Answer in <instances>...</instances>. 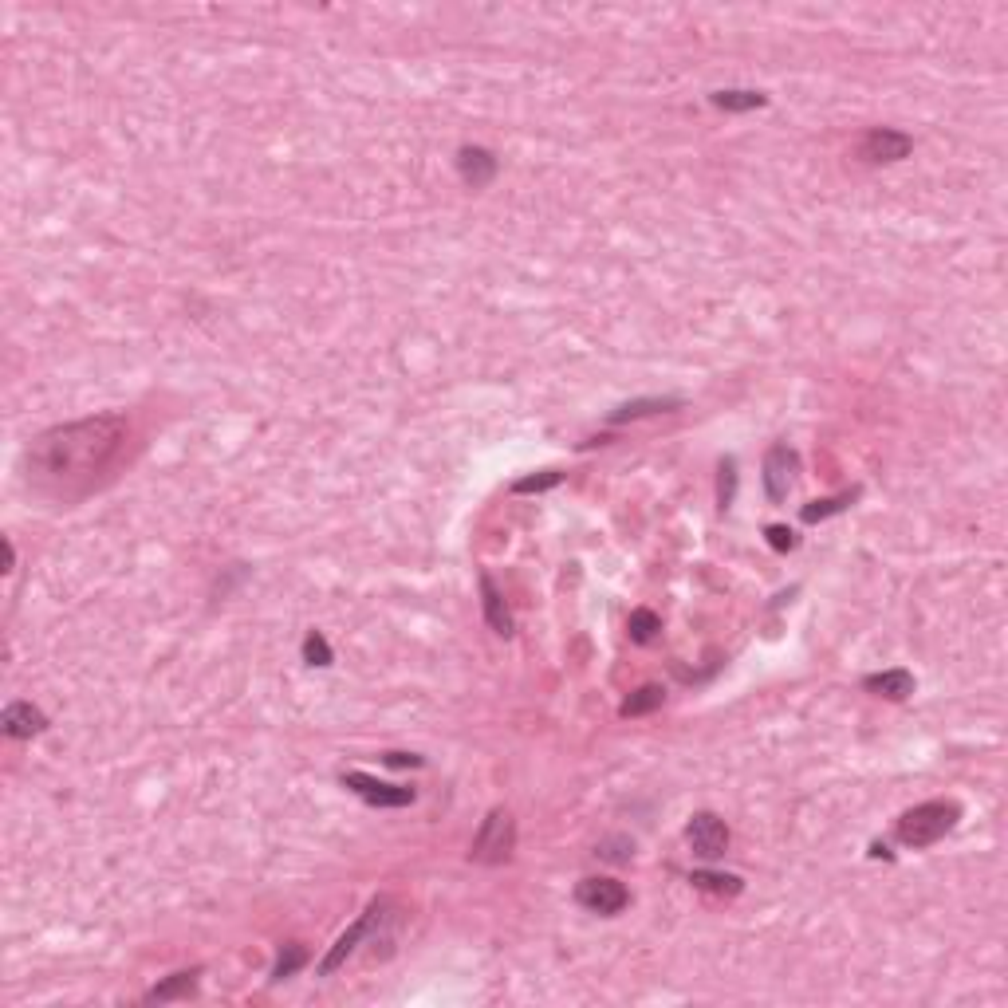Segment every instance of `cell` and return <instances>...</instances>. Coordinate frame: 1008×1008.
<instances>
[{
    "mask_svg": "<svg viewBox=\"0 0 1008 1008\" xmlns=\"http://www.w3.org/2000/svg\"><path fill=\"white\" fill-rule=\"evenodd\" d=\"M126 445L123 414H95L67 426H52L28 445V481L48 497H79L99 473L115 465Z\"/></svg>",
    "mask_w": 1008,
    "mask_h": 1008,
    "instance_id": "6da1fadb",
    "label": "cell"
},
{
    "mask_svg": "<svg viewBox=\"0 0 1008 1008\" xmlns=\"http://www.w3.org/2000/svg\"><path fill=\"white\" fill-rule=\"evenodd\" d=\"M957 819H961V808L953 800H926V804L898 816V843L914 847V851L934 847L938 839H945L957 827Z\"/></svg>",
    "mask_w": 1008,
    "mask_h": 1008,
    "instance_id": "7a4b0ae2",
    "label": "cell"
},
{
    "mask_svg": "<svg viewBox=\"0 0 1008 1008\" xmlns=\"http://www.w3.org/2000/svg\"><path fill=\"white\" fill-rule=\"evenodd\" d=\"M516 851V819L508 808H493L469 843V859L481 867H501Z\"/></svg>",
    "mask_w": 1008,
    "mask_h": 1008,
    "instance_id": "3957f363",
    "label": "cell"
},
{
    "mask_svg": "<svg viewBox=\"0 0 1008 1008\" xmlns=\"http://www.w3.org/2000/svg\"><path fill=\"white\" fill-rule=\"evenodd\" d=\"M343 788H351L359 800H367L371 808H410L418 800L414 788H402V784H386L371 772H343Z\"/></svg>",
    "mask_w": 1008,
    "mask_h": 1008,
    "instance_id": "277c9868",
    "label": "cell"
},
{
    "mask_svg": "<svg viewBox=\"0 0 1008 1008\" xmlns=\"http://www.w3.org/2000/svg\"><path fill=\"white\" fill-rule=\"evenodd\" d=\"M910 150H914V138L906 130H894V126H875L859 142V158L871 162V166L902 162V158H910Z\"/></svg>",
    "mask_w": 1008,
    "mask_h": 1008,
    "instance_id": "5b68a950",
    "label": "cell"
},
{
    "mask_svg": "<svg viewBox=\"0 0 1008 1008\" xmlns=\"http://www.w3.org/2000/svg\"><path fill=\"white\" fill-rule=\"evenodd\" d=\"M575 902L591 914H603V918H615L623 914L630 902V890L619 879H583L575 886Z\"/></svg>",
    "mask_w": 1008,
    "mask_h": 1008,
    "instance_id": "8992f818",
    "label": "cell"
},
{
    "mask_svg": "<svg viewBox=\"0 0 1008 1008\" xmlns=\"http://www.w3.org/2000/svg\"><path fill=\"white\" fill-rule=\"evenodd\" d=\"M686 839H690L693 855L705 859V863H713V859H721L729 851V827H725V819L713 816V812H697L686 823Z\"/></svg>",
    "mask_w": 1008,
    "mask_h": 1008,
    "instance_id": "52a82bcc",
    "label": "cell"
},
{
    "mask_svg": "<svg viewBox=\"0 0 1008 1008\" xmlns=\"http://www.w3.org/2000/svg\"><path fill=\"white\" fill-rule=\"evenodd\" d=\"M386 906H390L386 898H375V902H371V906L363 910V918H359V922H355V926H351V930H347V934H343L339 942L331 945V949H327V957L319 961V977H331V973H335V969H339V965H343V961H347V957L355 953V945H359L363 938H367V934H371V930H375V922L382 918V910H386Z\"/></svg>",
    "mask_w": 1008,
    "mask_h": 1008,
    "instance_id": "ba28073f",
    "label": "cell"
},
{
    "mask_svg": "<svg viewBox=\"0 0 1008 1008\" xmlns=\"http://www.w3.org/2000/svg\"><path fill=\"white\" fill-rule=\"evenodd\" d=\"M796 449H788V445H772L768 453H764V493H768V501L780 504L788 497V489H792V481H796Z\"/></svg>",
    "mask_w": 1008,
    "mask_h": 1008,
    "instance_id": "9c48e42d",
    "label": "cell"
},
{
    "mask_svg": "<svg viewBox=\"0 0 1008 1008\" xmlns=\"http://www.w3.org/2000/svg\"><path fill=\"white\" fill-rule=\"evenodd\" d=\"M0 729H4V737H12V741H28V737H40V733L48 729V717H44V709H36L32 701H12V705H4V713H0Z\"/></svg>",
    "mask_w": 1008,
    "mask_h": 1008,
    "instance_id": "30bf717a",
    "label": "cell"
},
{
    "mask_svg": "<svg viewBox=\"0 0 1008 1008\" xmlns=\"http://www.w3.org/2000/svg\"><path fill=\"white\" fill-rule=\"evenodd\" d=\"M497 170H501V162H497L493 150H485V146H461L457 150V174L469 189H485L497 178Z\"/></svg>",
    "mask_w": 1008,
    "mask_h": 1008,
    "instance_id": "8fae6325",
    "label": "cell"
},
{
    "mask_svg": "<svg viewBox=\"0 0 1008 1008\" xmlns=\"http://www.w3.org/2000/svg\"><path fill=\"white\" fill-rule=\"evenodd\" d=\"M682 406V398H674V394H662V398H634V402H623L619 410H611V426H623V422H638V418H654V414H670V410H678Z\"/></svg>",
    "mask_w": 1008,
    "mask_h": 1008,
    "instance_id": "7c38bea8",
    "label": "cell"
},
{
    "mask_svg": "<svg viewBox=\"0 0 1008 1008\" xmlns=\"http://www.w3.org/2000/svg\"><path fill=\"white\" fill-rule=\"evenodd\" d=\"M481 607H485V623L493 634H501L508 638L512 634V615H508V603H504V595L497 591V583L489 579V575H481Z\"/></svg>",
    "mask_w": 1008,
    "mask_h": 1008,
    "instance_id": "4fadbf2b",
    "label": "cell"
},
{
    "mask_svg": "<svg viewBox=\"0 0 1008 1008\" xmlns=\"http://www.w3.org/2000/svg\"><path fill=\"white\" fill-rule=\"evenodd\" d=\"M863 690L879 693L886 701H906L914 693V674L910 670H882V674L863 678Z\"/></svg>",
    "mask_w": 1008,
    "mask_h": 1008,
    "instance_id": "5bb4252c",
    "label": "cell"
},
{
    "mask_svg": "<svg viewBox=\"0 0 1008 1008\" xmlns=\"http://www.w3.org/2000/svg\"><path fill=\"white\" fill-rule=\"evenodd\" d=\"M709 103L717 111H729V115H745V111H760L768 107V95L764 91H745V87H729V91H713Z\"/></svg>",
    "mask_w": 1008,
    "mask_h": 1008,
    "instance_id": "9a60e30c",
    "label": "cell"
},
{
    "mask_svg": "<svg viewBox=\"0 0 1008 1008\" xmlns=\"http://www.w3.org/2000/svg\"><path fill=\"white\" fill-rule=\"evenodd\" d=\"M197 977H201V969H182V973H170L162 985H154L150 993H146V1005H166V1001H178V997H189L193 989H197Z\"/></svg>",
    "mask_w": 1008,
    "mask_h": 1008,
    "instance_id": "2e32d148",
    "label": "cell"
},
{
    "mask_svg": "<svg viewBox=\"0 0 1008 1008\" xmlns=\"http://www.w3.org/2000/svg\"><path fill=\"white\" fill-rule=\"evenodd\" d=\"M855 501H859V489H847V493H839V497H823V501L804 504V508H800V520H804V524H819V520H827V516L847 512Z\"/></svg>",
    "mask_w": 1008,
    "mask_h": 1008,
    "instance_id": "e0dca14e",
    "label": "cell"
},
{
    "mask_svg": "<svg viewBox=\"0 0 1008 1008\" xmlns=\"http://www.w3.org/2000/svg\"><path fill=\"white\" fill-rule=\"evenodd\" d=\"M662 701H666V690H662V686H642V690H634L627 701H623L619 713H623V717H646V713H654Z\"/></svg>",
    "mask_w": 1008,
    "mask_h": 1008,
    "instance_id": "ac0fdd59",
    "label": "cell"
},
{
    "mask_svg": "<svg viewBox=\"0 0 1008 1008\" xmlns=\"http://www.w3.org/2000/svg\"><path fill=\"white\" fill-rule=\"evenodd\" d=\"M690 882L697 886V890L725 894V898H733V894H741V890H745V882L737 879V875H717V871H693Z\"/></svg>",
    "mask_w": 1008,
    "mask_h": 1008,
    "instance_id": "d6986e66",
    "label": "cell"
},
{
    "mask_svg": "<svg viewBox=\"0 0 1008 1008\" xmlns=\"http://www.w3.org/2000/svg\"><path fill=\"white\" fill-rule=\"evenodd\" d=\"M630 638L638 642V646H646V642H654L658 638V630H662V619L654 615V611H646V607H638V611H630Z\"/></svg>",
    "mask_w": 1008,
    "mask_h": 1008,
    "instance_id": "ffe728a7",
    "label": "cell"
},
{
    "mask_svg": "<svg viewBox=\"0 0 1008 1008\" xmlns=\"http://www.w3.org/2000/svg\"><path fill=\"white\" fill-rule=\"evenodd\" d=\"M308 961V949L300 942H288L280 949V957H276V965H272V981H284V977H292L300 965Z\"/></svg>",
    "mask_w": 1008,
    "mask_h": 1008,
    "instance_id": "44dd1931",
    "label": "cell"
},
{
    "mask_svg": "<svg viewBox=\"0 0 1008 1008\" xmlns=\"http://www.w3.org/2000/svg\"><path fill=\"white\" fill-rule=\"evenodd\" d=\"M560 481H564V473H556V469H544V473L520 477V481L512 485V493H516V497H528V493H548V489H556Z\"/></svg>",
    "mask_w": 1008,
    "mask_h": 1008,
    "instance_id": "7402d4cb",
    "label": "cell"
},
{
    "mask_svg": "<svg viewBox=\"0 0 1008 1008\" xmlns=\"http://www.w3.org/2000/svg\"><path fill=\"white\" fill-rule=\"evenodd\" d=\"M717 473H721V477H717V504H721V508H729L733 497H737V461H733V457H725Z\"/></svg>",
    "mask_w": 1008,
    "mask_h": 1008,
    "instance_id": "603a6c76",
    "label": "cell"
},
{
    "mask_svg": "<svg viewBox=\"0 0 1008 1008\" xmlns=\"http://www.w3.org/2000/svg\"><path fill=\"white\" fill-rule=\"evenodd\" d=\"M304 662H308V666H331V662H335V654H331V646H327V638H323L319 630H312V634L304 638Z\"/></svg>",
    "mask_w": 1008,
    "mask_h": 1008,
    "instance_id": "cb8c5ba5",
    "label": "cell"
},
{
    "mask_svg": "<svg viewBox=\"0 0 1008 1008\" xmlns=\"http://www.w3.org/2000/svg\"><path fill=\"white\" fill-rule=\"evenodd\" d=\"M764 536H768V544H772L776 552H792V548L800 544V540H796V532H792L788 524H768V528H764Z\"/></svg>",
    "mask_w": 1008,
    "mask_h": 1008,
    "instance_id": "d4e9b609",
    "label": "cell"
},
{
    "mask_svg": "<svg viewBox=\"0 0 1008 1008\" xmlns=\"http://www.w3.org/2000/svg\"><path fill=\"white\" fill-rule=\"evenodd\" d=\"M599 855L611 859V863H630L634 843H630V839H603V843H599Z\"/></svg>",
    "mask_w": 1008,
    "mask_h": 1008,
    "instance_id": "484cf974",
    "label": "cell"
},
{
    "mask_svg": "<svg viewBox=\"0 0 1008 1008\" xmlns=\"http://www.w3.org/2000/svg\"><path fill=\"white\" fill-rule=\"evenodd\" d=\"M390 768H422V756H414V753H386L382 756Z\"/></svg>",
    "mask_w": 1008,
    "mask_h": 1008,
    "instance_id": "4316f807",
    "label": "cell"
}]
</instances>
